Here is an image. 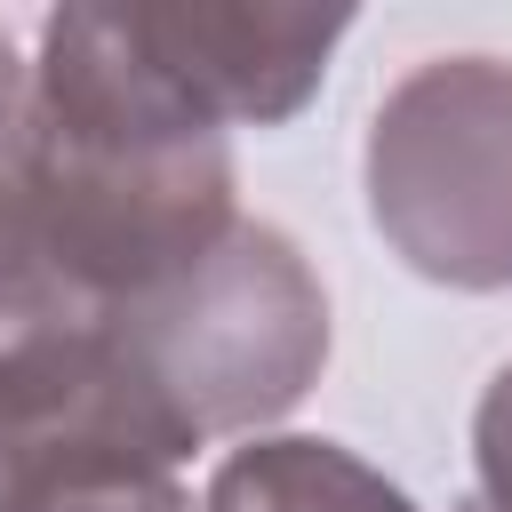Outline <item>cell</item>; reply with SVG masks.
<instances>
[{"label":"cell","instance_id":"obj_1","mask_svg":"<svg viewBox=\"0 0 512 512\" xmlns=\"http://www.w3.org/2000/svg\"><path fill=\"white\" fill-rule=\"evenodd\" d=\"M136 360L192 424V440H240L288 416L328 360V288L280 224H232L184 280L120 312Z\"/></svg>","mask_w":512,"mask_h":512},{"label":"cell","instance_id":"obj_4","mask_svg":"<svg viewBox=\"0 0 512 512\" xmlns=\"http://www.w3.org/2000/svg\"><path fill=\"white\" fill-rule=\"evenodd\" d=\"M200 512H416V504H408V488H392L344 440L280 432V440L232 448L216 464Z\"/></svg>","mask_w":512,"mask_h":512},{"label":"cell","instance_id":"obj_6","mask_svg":"<svg viewBox=\"0 0 512 512\" xmlns=\"http://www.w3.org/2000/svg\"><path fill=\"white\" fill-rule=\"evenodd\" d=\"M464 512H512V368L488 376L472 416V496Z\"/></svg>","mask_w":512,"mask_h":512},{"label":"cell","instance_id":"obj_3","mask_svg":"<svg viewBox=\"0 0 512 512\" xmlns=\"http://www.w3.org/2000/svg\"><path fill=\"white\" fill-rule=\"evenodd\" d=\"M144 56L216 120L280 128L312 104L352 8H232V0H128Z\"/></svg>","mask_w":512,"mask_h":512},{"label":"cell","instance_id":"obj_7","mask_svg":"<svg viewBox=\"0 0 512 512\" xmlns=\"http://www.w3.org/2000/svg\"><path fill=\"white\" fill-rule=\"evenodd\" d=\"M24 104H32V64H16V48H8V24H0V152L16 144V128H24Z\"/></svg>","mask_w":512,"mask_h":512},{"label":"cell","instance_id":"obj_2","mask_svg":"<svg viewBox=\"0 0 512 512\" xmlns=\"http://www.w3.org/2000/svg\"><path fill=\"white\" fill-rule=\"evenodd\" d=\"M368 224L384 248L464 296L512 288V64L432 56L368 120Z\"/></svg>","mask_w":512,"mask_h":512},{"label":"cell","instance_id":"obj_5","mask_svg":"<svg viewBox=\"0 0 512 512\" xmlns=\"http://www.w3.org/2000/svg\"><path fill=\"white\" fill-rule=\"evenodd\" d=\"M0 512H200L176 472H72V480H0Z\"/></svg>","mask_w":512,"mask_h":512}]
</instances>
